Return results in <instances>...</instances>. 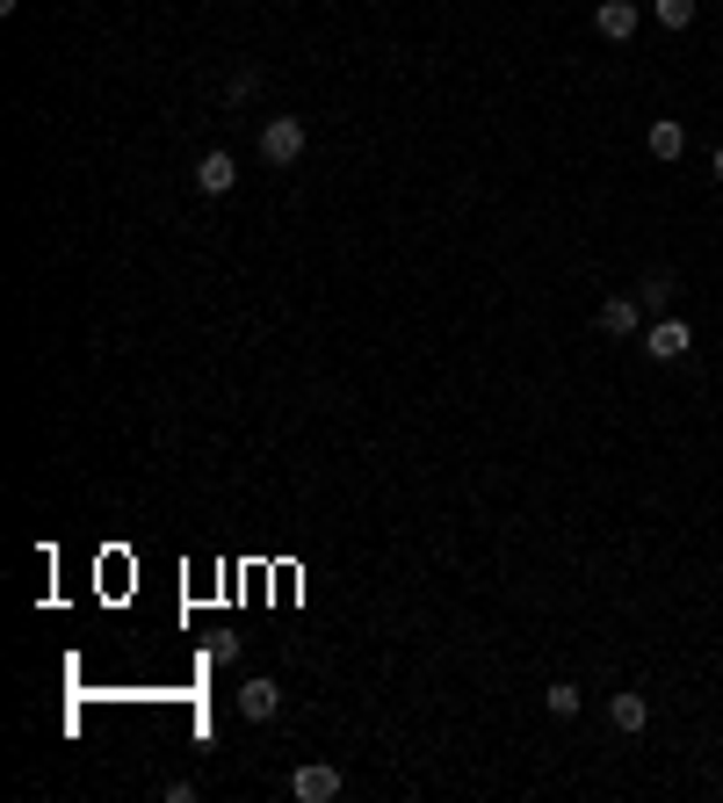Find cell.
Masks as SVG:
<instances>
[{"label": "cell", "instance_id": "4fadbf2b", "mask_svg": "<svg viewBox=\"0 0 723 803\" xmlns=\"http://www.w3.org/2000/svg\"><path fill=\"white\" fill-rule=\"evenodd\" d=\"M694 8H702V0H652V15L666 22V30H688V22H694Z\"/></svg>", "mask_w": 723, "mask_h": 803}, {"label": "cell", "instance_id": "7a4b0ae2", "mask_svg": "<svg viewBox=\"0 0 723 803\" xmlns=\"http://www.w3.org/2000/svg\"><path fill=\"white\" fill-rule=\"evenodd\" d=\"M688 348H694L688 319H658V326L644 333V355H652V363H688Z\"/></svg>", "mask_w": 723, "mask_h": 803}, {"label": "cell", "instance_id": "9c48e42d", "mask_svg": "<svg viewBox=\"0 0 723 803\" xmlns=\"http://www.w3.org/2000/svg\"><path fill=\"white\" fill-rule=\"evenodd\" d=\"M644 326V304L637 298H608L601 304V333H615V341H630V333Z\"/></svg>", "mask_w": 723, "mask_h": 803}, {"label": "cell", "instance_id": "ba28073f", "mask_svg": "<svg viewBox=\"0 0 723 803\" xmlns=\"http://www.w3.org/2000/svg\"><path fill=\"white\" fill-rule=\"evenodd\" d=\"M644 153H652V159H680V153H688V123L658 116L652 131H644Z\"/></svg>", "mask_w": 723, "mask_h": 803}, {"label": "cell", "instance_id": "30bf717a", "mask_svg": "<svg viewBox=\"0 0 723 803\" xmlns=\"http://www.w3.org/2000/svg\"><path fill=\"white\" fill-rule=\"evenodd\" d=\"M543 710H550L557 724H571V716L586 710V695H579V688H571V681H550V688H543Z\"/></svg>", "mask_w": 723, "mask_h": 803}, {"label": "cell", "instance_id": "7c38bea8", "mask_svg": "<svg viewBox=\"0 0 723 803\" xmlns=\"http://www.w3.org/2000/svg\"><path fill=\"white\" fill-rule=\"evenodd\" d=\"M644 312H666V304H672V268H652V276H644Z\"/></svg>", "mask_w": 723, "mask_h": 803}, {"label": "cell", "instance_id": "5bb4252c", "mask_svg": "<svg viewBox=\"0 0 723 803\" xmlns=\"http://www.w3.org/2000/svg\"><path fill=\"white\" fill-rule=\"evenodd\" d=\"M716 181H723V145H716Z\"/></svg>", "mask_w": 723, "mask_h": 803}, {"label": "cell", "instance_id": "8fae6325", "mask_svg": "<svg viewBox=\"0 0 723 803\" xmlns=\"http://www.w3.org/2000/svg\"><path fill=\"white\" fill-rule=\"evenodd\" d=\"M260 94V66H240L232 80H224V109H246Z\"/></svg>", "mask_w": 723, "mask_h": 803}, {"label": "cell", "instance_id": "5b68a950", "mask_svg": "<svg viewBox=\"0 0 723 803\" xmlns=\"http://www.w3.org/2000/svg\"><path fill=\"white\" fill-rule=\"evenodd\" d=\"M196 189H203V196H232V189H240V159H232V153H203V159H196Z\"/></svg>", "mask_w": 723, "mask_h": 803}, {"label": "cell", "instance_id": "277c9868", "mask_svg": "<svg viewBox=\"0 0 723 803\" xmlns=\"http://www.w3.org/2000/svg\"><path fill=\"white\" fill-rule=\"evenodd\" d=\"M637 22H644L637 0H601V8H593V30H601L608 44H630V36H637Z\"/></svg>", "mask_w": 723, "mask_h": 803}, {"label": "cell", "instance_id": "8992f818", "mask_svg": "<svg viewBox=\"0 0 723 803\" xmlns=\"http://www.w3.org/2000/svg\"><path fill=\"white\" fill-rule=\"evenodd\" d=\"M608 724H615L622 738H637L644 724H652V702H644L637 688H622V695H608Z\"/></svg>", "mask_w": 723, "mask_h": 803}, {"label": "cell", "instance_id": "6da1fadb", "mask_svg": "<svg viewBox=\"0 0 723 803\" xmlns=\"http://www.w3.org/2000/svg\"><path fill=\"white\" fill-rule=\"evenodd\" d=\"M304 145H311L304 116H268V123H260V159H268V167H297Z\"/></svg>", "mask_w": 723, "mask_h": 803}, {"label": "cell", "instance_id": "52a82bcc", "mask_svg": "<svg viewBox=\"0 0 723 803\" xmlns=\"http://www.w3.org/2000/svg\"><path fill=\"white\" fill-rule=\"evenodd\" d=\"M276 710H282V688L276 681H246L240 688V716H246V724H268Z\"/></svg>", "mask_w": 723, "mask_h": 803}, {"label": "cell", "instance_id": "3957f363", "mask_svg": "<svg viewBox=\"0 0 723 803\" xmlns=\"http://www.w3.org/2000/svg\"><path fill=\"white\" fill-rule=\"evenodd\" d=\"M290 796H297V803H333V796H341V768H333V760H311V768H297V774H290Z\"/></svg>", "mask_w": 723, "mask_h": 803}]
</instances>
